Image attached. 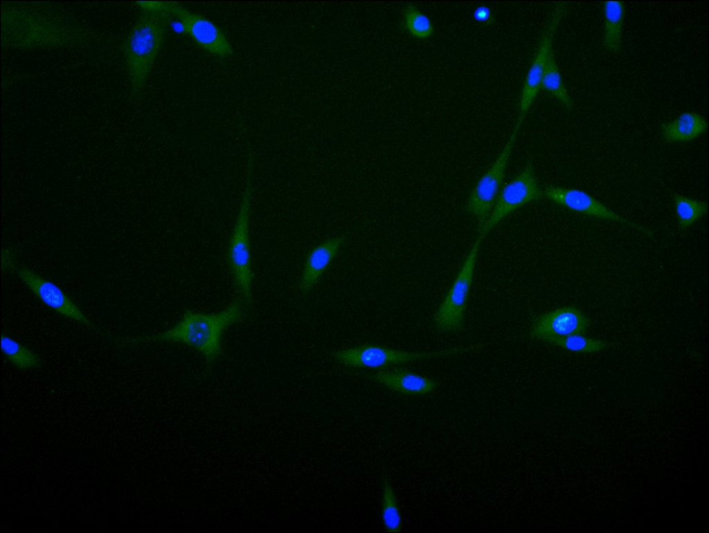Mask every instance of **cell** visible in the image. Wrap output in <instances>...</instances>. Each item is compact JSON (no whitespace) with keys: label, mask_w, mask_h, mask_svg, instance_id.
Here are the masks:
<instances>
[{"label":"cell","mask_w":709,"mask_h":533,"mask_svg":"<svg viewBox=\"0 0 709 533\" xmlns=\"http://www.w3.org/2000/svg\"><path fill=\"white\" fill-rule=\"evenodd\" d=\"M345 241L344 236H337L325 240L309 252L299 282V289L303 294H307L317 283Z\"/></svg>","instance_id":"obj_14"},{"label":"cell","mask_w":709,"mask_h":533,"mask_svg":"<svg viewBox=\"0 0 709 533\" xmlns=\"http://www.w3.org/2000/svg\"><path fill=\"white\" fill-rule=\"evenodd\" d=\"M567 10V3H557L546 22L521 90L518 119L524 120L539 92L544 70L549 54L553 50L555 33Z\"/></svg>","instance_id":"obj_10"},{"label":"cell","mask_w":709,"mask_h":533,"mask_svg":"<svg viewBox=\"0 0 709 533\" xmlns=\"http://www.w3.org/2000/svg\"><path fill=\"white\" fill-rule=\"evenodd\" d=\"M473 15L475 20L485 26H490L494 21V17L491 10L485 6L477 7Z\"/></svg>","instance_id":"obj_24"},{"label":"cell","mask_w":709,"mask_h":533,"mask_svg":"<svg viewBox=\"0 0 709 533\" xmlns=\"http://www.w3.org/2000/svg\"><path fill=\"white\" fill-rule=\"evenodd\" d=\"M541 88L557 99L567 109L573 108V100L563 81L553 50L549 54L544 70Z\"/></svg>","instance_id":"obj_18"},{"label":"cell","mask_w":709,"mask_h":533,"mask_svg":"<svg viewBox=\"0 0 709 533\" xmlns=\"http://www.w3.org/2000/svg\"><path fill=\"white\" fill-rule=\"evenodd\" d=\"M674 207L679 225L682 230L688 229L705 216L707 203L679 194L673 197Z\"/></svg>","instance_id":"obj_20"},{"label":"cell","mask_w":709,"mask_h":533,"mask_svg":"<svg viewBox=\"0 0 709 533\" xmlns=\"http://www.w3.org/2000/svg\"><path fill=\"white\" fill-rule=\"evenodd\" d=\"M253 165L254 158L250 155L242 200L226 250V263L234 286L244 305L249 307L252 303L254 279L249 236Z\"/></svg>","instance_id":"obj_4"},{"label":"cell","mask_w":709,"mask_h":533,"mask_svg":"<svg viewBox=\"0 0 709 533\" xmlns=\"http://www.w3.org/2000/svg\"><path fill=\"white\" fill-rule=\"evenodd\" d=\"M171 18L165 11H141L124 40L123 53L133 98H137L144 88Z\"/></svg>","instance_id":"obj_3"},{"label":"cell","mask_w":709,"mask_h":533,"mask_svg":"<svg viewBox=\"0 0 709 533\" xmlns=\"http://www.w3.org/2000/svg\"><path fill=\"white\" fill-rule=\"evenodd\" d=\"M373 378L390 390L411 395L431 393L438 385L433 380L401 369L379 371L373 375Z\"/></svg>","instance_id":"obj_15"},{"label":"cell","mask_w":709,"mask_h":533,"mask_svg":"<svg viewBox=\"0 0 709 533\" xmlns=\"http://www.w3.org/2000/svg\"><path fill=\"white\" fill-rule=\"evenodd\" d=\"M542 196L533 162L529 160L521 171L501 190L486 223L478 230L479 235L484 237L507 216Z\"/></svg>","instance_id":"obj_8"},{"label":"cell","mask_w":709,"mask_h":533,"mask_svg":"<svg viewBox=\"0 0 709 533\" xmlns=\"http://www.w3.org/2000/svg\"><path fill=\"white\" fill-rule=\"evenodd\" d=\"M17 267L15 256L12 251L8 248L3 249L1 252L2 270L5 272H13Z\"/></svg>","instance_id":"obj_25"},{"label":"cell","mask_w":709,"mask_h":533,"mask_svg":"<svg viewBox=\"0 0 709 533\" xmlns=\"http://www.w3.org/2000/svg\"><path fill=\"white\" fill-rule=\"evenodd\" d=\"M382 520L386 531H401L402 517L400 508L393 487L387 478L383 481Z\"/></svg>","instance_id":"obj_21"},{"label":"cell","mask_w":709,"mask_h":533,"mask_svg":"<svg viewBox=\"0 0 709 533\" xmlns=\"http://www.w3.org/2000/svg\"><path fill=\"white\" fill-rule=\"evenodd\" d=\"M15 272L30 290L48 308L84 326H91L87 317L56 284L24 266L17 265Z\"/></svg>","instance_id":"obj_12"},{"label":"cell","mask_w":709,"mask_h":533,"mask_svg":"<svg viewBox=\"0 0 709 533\" xmlns=\"http://www.w3.org/2000/svg\"><path fill=\"white\" fill-rule=\"evenodd\" d=\"M1 47L11 50L82 46L89 35L60 6L44 1L1 2Z\"/></svg>","instance_id":"obj_1"},{"label":"cell","mask_w":709,"mask_h":533,"mask_svg":"<svg viewBox=\"0 0 709 533\" xmlns=\"http://www.w3.org/2000/svg\"><path fill=\"white\" fill-rule=\"evenodd\" d=\"M483 239V236L479 235L474 242L452 286L436 312L434 324L440 331H456L463 326L467 301Z\"/></svg>","instance_id":"obj_7"},{"label":"cell","mask_w":709,"mask_h":533,"mask_svg":"<svg viewBox=\"0 0 709 533\" xmlns=\"http://www.w3.org/2000/svg\"><path fill=\"white\" fill-rule=\"evenodd\" d=\"M482 346L481 344H476L429 353H412L378 345L365 344L336 350L332 353V356L336 362L345 366L378 368L392 364L452 355L478 349Z\"/></svg>","instance_id":"obj_5"},{"label":"cell","mask_w":709,"mask_h":533,"mask_svg":"<svg viewBox=\"0 0 709 533\" xmlns=\"http://www.w3.org/2000/svg\"><path fill=\"white\" fill-rule=\"evenodd\" d=\"M523 122L517 120L503 149L478 180L467 198L465 209L477 220L478 231L486 223L499 194L512 149Z\"/></svg>","instance_id":"obj_6"},{"label":"cell","mask_w":709,"mask_h":533,"mask_svg":"<svg viewBox=\"0 0 709 533\" xmlns=\"http://www.w3.org/2000/svg\"><path fill=\"white\" fill-rule=\"evenodd\" d=\"M1 348L9 362L19 369L27 370L41 366L38 355L12 337L2 335Z\"/></svg>","instance_id":"obj_19"},{"label":"cell","mask_w":709,"mask_h":533,"mask_svg":"<svg viewBox=\"0 0 709 533\" xmlns=\"http://www.w3.org/2000/svg\"><path fill=\"white\" fill-rule=\"evenodd\" d=\"M547 342L569 351L579 353H597L603 350L607 346V343L602 340L586 337L581 334L553 338L548 340Z\"/></svg>","instance_id":"obj_23"},{"label":"cell","mask_w":709,"mask_h":533,"mask_svg":"<svg viewBox=\"0 0 709 533\" xmlns=\"http://www.w3.org/2000/svg\"><path fill=\"white\" fill-rule=\"evenodd\" d=\"M542 194L553 203L571 211L622 223L634 228L647 236H653V232L649 228L625 218L582 190L547 185L542 190Z\"/></svg>","instance_id":"obj_11"},{"label":"cell","mask_w":709,"mask_h":533,"mask_svg":"<svg viewBox=\"0 0 709 533\" xmlns=\"http://www.w3.org/2000/svg\"><path fill=\"white\" fill-rule=\"evenodd\" d=\"M164 10L179 20L183 32L201 49L220 58L233 55V47L224 32L209 19L177 2L165 1Z\"/></svg>","instance_id":"obj_9"},{"label":"cell","mask_w":709,"mask_h":533,"mask_svg":"<svg viewBox=\"0 0 709 533\" xmlns=\"http://www.w3.org/2000/svg\"><path fill=\"white\" fill-rule=\"evenodd\" d=\"M707 130L706 119L700 113L685 111L671 121L661 124L663 139L668 142H688L699 138Z\"/></svg>","instance_id":"obj_16"},{"label":"cell","mask_w":709,"mask_h":533,"mask_svg":"<svg viewBox=\"0 0 709 533\" xmlns=\"http://www.w3.org/2000/svg\"><path fill=\"white\" fill-rule=\"evenodd\" d=\"M244 303L239 297L222 310L205 313L186 310L180 320L168 330L147 337L121 339L119 345H134L147 342H174L185 344L212 366L223 352L222 338L225 330L242 319Z\"/></svg>","instance_id":"obj_2"},{"label":"cell","mask_w":709,"mask_h":533,"mask_svg":"<svg viewBox=\"0 0 709 533\" xmlns=\"http://www.w3.org/2000/svg\"><path fill=\"white\" fill-rule=\"evenodd\" d=\"M403 21L408 32L417 39H427L434 33L430 19L413 4H408L404 8Z\"/></svg>","instance_id":"obj_22"},{"label":"cell","mask_w":709,"mask_h":533,"mask_svg":"<svg viewBox=\"0 0 709 533\" xmlns=\"http://www.w3.org/2000/svg\"><path fill=\"white\" fill-rule=\"evenodd\" d=\"M604 28L602 44L609 53H618L621 47L625 5L622 1H604L602 3Z\"/></svg>","instance_id":"obj_17"},{"label":"cell","mask_w":709,"mask_h":533,"mask_svg":"<svg viewBox=\"0 0 709 533\" xmlns=\"http://www.w3.org/2000/svg\"><path fill=\"white\" fill-rule=\"evenodd\" d=\"M589 325V319L580 309L564 307L537 317L531 326L530 335L547 342L556 337L582 335Z\"/></svg>","instance_id":"obj_13"}]
</instances>
